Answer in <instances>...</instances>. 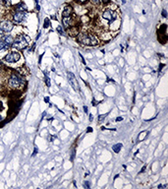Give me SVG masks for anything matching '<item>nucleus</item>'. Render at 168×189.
Listing matches in <instances>:
<instances>
[{
  "label": "nucleus",
  "mask_w": 168,
  "mask_h": 189,
  "mask_svg": "<svg viewBox=\"0 0 168 189\" xmlns=\"http://www.w3.org/2000/svg\"><path fill=\"white\" fill-rule=\"evenodd\" d=\"M77 37L78 42L84 46H94L98 44V39L91 33H80Z\"/></svg>",
  "instance_id": "f257e3e1"
},
{
  "label": "nucleus",
  "mask_w": 168,
  "mask_h": 189,
  "mask_svg": "<svg viewBox=\"0 0 168 189\" xmlns=\"http://www.w3.org/2000/svg\"><path fill=\"white\" fill-rule=\"evenodd\" d=\"M25 83L24 79L20 76L19 74L13 73L11 76L8 79V86L13 90H16V89H19L20 87H22V85Z\"/></svg>",
  "instance_id": "f03ea898"
},
{
  "label": "nucleus",
  "mask_w": 168,
  "mask_h": 189,
  "mask_svg": "<svg viewBox=\"0 0 168 189\" xmlns=\"http://www.w3.org/2000/svg\"><path fill=\"white\" fill-rule=\"evenodd\" d=\"M28 46H29V40L27 39V37L24 35H19L16 37V39H14V43H13L12 47L22 50L25 49L26 47H28Z\"/></svg>",
  "instance_id": "7ed1b4c3"
},
{
  "label": "nucleus",
  "mask_w": 168,
  "mask_h": 189,
  "mask_svg": "<svg viewBox=\"0 0 168 189\" xmlns=\"http://www.w3.org/2000/svg\"><path fill=\"white\" fill-rule=\"evenodd\" d=\"M102 18L111 24L112 22H114L115 20L117 19V14H116L114 11H112L111 9H106L102 12Z\"/></svg>",
  "instance_id": "20e7f679"
},
{
  "label": "nucleus",
  "mask_w": 168,
  "mask_h": 189,
  "mask_svg": "<svg viewBox=\"0 0 168 189\" xmlns=\"http://www.w3.org/2000/svg\"><path fill=\"white\" fill-rule=\"evenodd\" d=\"M20 58H21V54L19 52H17V51H11V52H9L7 55L4 57V60L8 63H15V62H18Z\"/></svg>",
  "instance_id": "39448f33"
},
{
  "label": "nucleus",
  "mask_w": 168,
  "mask_h": 189,
  "mask_svg": "<svg viewBox=\"0 0 168 189\" xmlns=\"http://www.w3.org/2000/svg\"><path fill=\"white\" fill-rule=\"evenodd\" d=\"M14 28V23L9 21V20H4L0 22V30L3 33H10Z\"/></svg>",
  "instance_id": "423d86ee"
},
{
  "label": "nucleus",
  "mask_w": 168,
  "mask_h": 189,
  "mask_svg": "<svg viewBox=\"0 0 168 189\" xmlns=\"http://www.w3.org/2000/svg\"><path fill=\"white\" fill-rule=\"evenodd\" d=\"M26 18H27V13L25 11L24 12H15L12 16L13 22H15L17 24L24 22L26 20Z\"/></svg>",
  "instance_id": "0eeeda50"
},
{
  "label": "nucleus",
  "mask_w": 168,
  "mask_h": 189,
  "mask_svg": "<svg viewBox=\"0 0 168 189\" xmlns=\"http://www.w3.org/2000/svg\"><path fill=\"white\" fill-rule=\"evenodd\" d=\"M67 77H68V81H69L70 85L73 87L74 90L79 91V84H78V81H77L76 77H75V75L73 73H71V72H68Z\"/></svg>",
  "instance_id": "6e6552de"
},
{
  "label": "nucleus",
  "mask_w": 168,
  "mask_h": 189,
  "mask_svg": "<svg viewBox=\"0 0 168 189\" xmlns=\"http://www.w3.org/2000/svg\"><path fill=\"white\" fill-rule=\"evenodd\" d=\"M2 40H3V43H5V46L8 49H10V47H12L13 43H14V37H13L12 36H10V35H6V36L2 37Z\"/></svg>",
  "instance_id": "1a4fd4ad"
},
{
  "label": "nucleus",
  "mask_w": 168,
  "mask_h": 189,
  "mask_svg": "<svg viewBox=\"0 0 168 189\" xmlns=\"http://www.w3.org/2000/svg\"><path fill=\"white\" fill-rule=\"evenodd\" d=\"M62 23H63L64 28H66V29H69V28H71V27L75 26L72 16H70V17H63V18H62Z\"/></svg>",
  "instance_id": "9d476101"
},
{
  "label": "nucleus",
  "mask_w": 168,
  "mask_h": 189,
  "mask_svg": "<svg viewBox=\"0 0 168 189\" xmlns=\"http://www.w3.org/2000/svg\"><path fill=\"white\" fill-rule=\"evenodd\" d=\"M68 33H69V35L72 36V37H77L79 34H80V29L78 28V27L76 26H73L71 27V28L68 29Z\"/></svg>",
  "instance_id": "9b49d317"
},
{
  "label": "nucleus",
  "mask_w": 168,
  "mask_h": 189,
  "mask_svg": "<svg viewBox=\"0 0 168 189\" xmlns=\"http://www.w3.org/2000/svg\"><path fill=\"white\" fill-rule=\"evenodd\" d=\"M73 12L74 10L73 8L71 7V6H66L63 11V17H70V16H73Z\"/></svg>",
  "instance_id": "f8f14e48"
},
{
  "label": "nucleus",
  "mask_w": 168,
  "mask_h": 189,
  "mask_svg": "<svg viewBox=\"0 0 168 189\" xmlns=\"http://www.w3.org/2000/svg\"><path fill=\"white\" fill-rule=\"evenodd\" d=\"M26 9H27L26 6L24 5L23 3H21V4H19V5H17V6H16L15 11H16V12H24Z\"/></svg>",
  "instance_id": "ddd939ff"
},
{
  "label": "nucleus",
  "mask_w": 168,
  "mask_h": 189,
  "mask_svg": "<svg viewBox=\"0 0 168 189\" xmlns=\"http://www.w3.org/2000/svg\"><path fill=\"white\" fill-rule=\"evenodd\" d=\"M0 3L3 6H6V7H9L11 5V0H0Z\"/></svg>",
  "instance_id": "4468645a"
},
{
  "label": "nucleus",
  "mask_w": 168,
  "mask_h": 189,
  "mask_svg": "<svg viewBox=\"0 0 168 189\" xmlns=\"http://www.w3.org/2000/svg\"><path fill=\"white\" fill-rule=\"evenodd\" d=\"M122 148V144H116V145H114L113 146V150H114V152L115 153H118L119 151H120V149H121Z\"/></svg>",
  "instance_id": "2eb2a0df"
},
{
  "label": "nucleus",
  "mask_w": 168,
  "mask_h": 189,
  "mask_svg": "<svg viewBox=\"0 0 168 189\" xmlns=\"http://www.w3.org/2000/svg\"><path fill=\"white\" fill-rule=\"evenodd\" d=\"M2 49H7V47H6L5 43H3L2 37H0V50H2Z\"/></svg>",
  "instance_id": "dca6fc26"
},
{
  "label": "nucleus",
  "mask_w": 168,
  "mask_h": 189,
  "mask_svg": "<svg viewBox=\"0 0 168 189\" xmlns=\"http://www.w3.org/2000/svg\"><path fill=\"white\" fill-rule=\"evenodd\" d=\"M57 32L59 33V34H61V35H63V36L65 35V34L63 33V30H62V28H61L60 26H58V27H57Z\"/></svg>",
  "instance_id": "f3484780"
},
{
  "label": "nucleus",
  "mask_w": 168,
  "mask_h": 189,
  "mask_svg": "<svg viewBox=\"0 0 168 189\" xmlns=\"http://www.w3.org/2000/svg\"><path fill=\"white\" fill-rule=\"evenodd\" d=\"M90 1L94 5H98L99 3H100V0H90Z\"/></svg>",
  "instance_id": "a211bd4d"
},
{
  "label": "nucleus",
  "mask_w": 168,
  "mask_h": 189,
  "mask_svg": "<svg viewBox=\"0 0 168 189\" xmlns=\"http://www.w3.org/2000/svg\"><path fill=\"white\" fill-rule=\"evenodd\" d=\"M75 1L78 2V3H81V4H84V3L87 2L88 0H75Z\"/></svg>",
  "instance_id": "6ab92c4d"
},
{
  "label": "nucleus",
  "mask_w": 168,
  "mask_h": 189,
  "mask_svg": "<svg viewBox=\"0 0 168 189\" xmlns=\"http://www.w3.org/2000/svg\"><path fill=\"white\" fill-rule=\"evenodd\" d=\"M100 1L103 3V4H108V3L110 2V0H100Z\"/></svg>",
  "instance_id": "aec40b11"
},
{
  "label": "nucleus",
  "mask_w": 168,
  "mask_h": 189,
  "mask_svg": "<svg viewBox=\"0 0 168 189\" xmlns=\"http://www.w3.org/2000/svg\"><path fill=\"white\" fill-rule=\"evenodd\" d=\"M4 109V106H3V102H0V111H2Z\"/></svg>",
  "instance_id": "412c9836"
},
{
  "label": "nucleus",
  "mask_w": 168,
  "mask_h": 189,
  "mask_svg": "<svg viewBox=\"0 0 168 189\" xmlns=\"http://www.w3.org/2000/svg\"><path fill=\"white\" fill-rule=\"evenodd\" d=\"M45 81H46V84H47V86H50V83H49V79L48 78H45Z\"/></svg>",
  "instance_id": "4be33fe9"
},
{
  "label": "nucleus",
  "mask_w": 168,
  "mask_h": 189,
  "mask_svg": "<svg viewBox=\"0 0 168 189\" xmlns=\"http://www.w3.org/2000/svg\"><path fill=\"white\" fill-rule=\"evenodd\" d=\"M47 23H48V19L45 20V25H44V28H47V26H48V24Z\"/></svg>",
  "instance_id": "5701e85b"
},
{
  "label": "nucleus",
  "mask_w": 168,
  "mask_h": 189,
  "mask_svg": "<svg viewBox=\"0 0 168 189\" xmlns=\"http://www.w3.org/2000/svg\"><path fill=\"white\" fill-rule=\"evenodd\" d=\"M162 15H163L164 18L166 17V11H165V10H163V11H162Z\"/></svg>",
  "instance_id": "b1692460"
},
{
  "label": "nucleus",
  "mask_w": 168,
  "mask_h": 189,
  "mask_svg": "<svg viewBox=\"0 0 168 189\" xmlns=\"http://www.w3.org/2000/svg\"><path fill=\"white\" fill-rule=\"evenodd\" d=\"M3 36H4V33H3L1 30H0V37H2Z\"/></svg>",
  "instance_id": "393cba45"
},
{
  "label": "nucleus",
  "mask_w": 168,
  "mask_h": 189,
  "mask_svg": "<svg viewBox=\"0 0 168 189\" xmlns=\"http://www.w3.org/2000/svg\"><path fill=\"white\" fill-rule=\"evenodd\" d=\"M105 116H106V115H101V116H99V120L101 121V120L103 119V117H105Z\"/></svg>",
  "instance_id": "a878e982"
},
{
  "label": "nucleus",
  "mask_w": 168,
  "mask_h": 189,
  "mask_svg": "<svg viewBox=\"0 0 168 189\" xmlns=\"http://www.w3.org/2000/svg\"><path fill=\"white\" fill-rule=\"evenodd\" d=\"M85 187H88V186H90V185H88V181H85Z\"/></svg>",
  "instance_id": "bb28decb"
},
{
  "label": "nucleus",
  "mask_w": 168,
  "mask_h": 189,
  "mask_svg": "<svg viewBox=\"0 0 168 189\" xmlns=\"http://www.w3.org/2000/svg\"><path fill=\"white\" fill-rule=\"evenodd\" d=\"M122 119H123L122 117H118V119H117V120H118V121H119V120H122Z\"/></svg>",
  "instance_id": "cd10ccee"
},
{
  "label": "nucleus",
  "mask_w": 168,
  "mask_h": 189,
  "mask_svg": "<svg viewBox=\"0 0 168 189\" xmlns=\"http://www.w3.org/2000/svg\"><path fill=\"white\" fill-rule=\"evenodd\" d=\"M2 118H3V117H2L1 115H0V121H1V120H2Z\"/></svg>",
  "instance_id": "c85d7f7f"
}]
</instances>
